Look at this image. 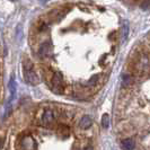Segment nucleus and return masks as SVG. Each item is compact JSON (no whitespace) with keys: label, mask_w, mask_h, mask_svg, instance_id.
Instances as JSON below:
<instances>
[{"label":"nucleus","mask_w":150,"mask_h":150,"mask_svg":"<svg viewBox=\"0 0 150 150\" xmlns=\"http://www.w3.org/2000/svg\"><path fill=\"white\" fill-rule=\"evenodd\" d=\"M149 6H150V2H142V4H141L142 9H148L147 7H149Z\"/></svg>","instance_id":"10"},{"label":"nucleus","mask_w":150,"mask_h":150,"mask_svg":"<svg viewBox=\"0 0 150 150\" xmlns=\"http://www.w3.org/2000/svg\"><path fill=\"white\" fill-rule=\"evenodd\" d=\"M40 53L44 57H47V55H51L52 53V46H51V43H44V44L41 46L40 49Z\"/></svg>","instance_id":"6"},{"label":"nucleus","mask_w":150,"mask_h":150,"mask_svg":"<svg viewBox=\"0 0 150 150\" xmlns=\"http://www.w3.org/2000/svg\"><path fill=\"white\" fill-rule=\"evenodd\" d=\"M24 76H25L26 81L30 85H38L40 83V79L35 72L34 66L30 60L24 61Z\"/></svg>","instance_id":"1"},{"label":"nucleus","mask_w":150,"mask_h":150,"mask_svg":"<svg viewBox=\"0 0 150 150\" xmlns=\"http://www.w3.org/2000/svg\"><path fill=\"white\" fill-rule=\"evenodd\" d=\"M22 150H35L36 149V141L33 139L32 135H25L21 142Z\"/></svg>","instance_id":"3"},{"label":"nucleus","mask_w":150,"mask_h":150,"mask_svg":"<svg viewBox=\"0 0 150 150\" xmlns=\"http://www.w3.org/2000/svg\"><path fill=\"white\" fill-rule=\"evenodd\" d=\"M85 150H93V148H91V147H87Z\"/></svg>","instance_id":"11"},{"label":"nucleus","mask_w":150,"mask_h":150,"mask_svg":"<svg viewBox=\"0 0 150 150\" xmlns=\"http://www.w3.org/2000/svg\"><path fill=\"white\" fill-rule=\"evenodd\" d=\"M102 125L104 128H108L110 127V115L108 114H104L102 117Z\"/></svg>","instance_id":"9"},{"label":"nucleus","mask_w":150,"mask_h":150,"mask_svg":"<svg viewBox=\"0 0 150 150\" xmlns=\"http://www.w3.org/2000/svg\"><path fill=\"white\" fill-rule=\"evenodd\" d=\"M91 123H93L91 119H90L89 116L86 115V116H83V119L80 120V127L83 129H88L91 125Z\"/></svg>","instance_id":"8"},{"label":"nucleus","mask_w":150,"mask_h":150,"mask_svg":"<svg viewBox=\"0 0 150 150\" xmlns=\"http://www.w3.org/2000/svg\"><path fill=\"white\" fill-rule=\"evenodd\" d=\"M8 88H9V91H10V102H11L16 96V88H17V85H16L15 77H14V75L11 76V78H10V80H9Z\"/></svg>","instance_id":"5"},{"label":"nucleus","mask_w":150,"mask_h":150,"mask_svg":"<svg viewBox=\"0 0 150 150\" xmlns=\"http://www.w3.org/2000/svg\"><path fill=\"white\" fill-rule=\"evenodd\" d=\"M53 121H54V113H53L52 110L50 108H46L42 115V124H51Z\"/></svg>","instance_id":"4"},{"label":"nucleus","mask_w":150,"mask_h":150,"mask_svg":"<svg viewBox=\"0 0 150 150\" xmlns=\"http://www.w3.org/2000/svg\"><path fill=\"white\" fill-rule=\"evenodd\" d=\"M122 148L124 150H133L134 149V141L132 139H125L122 142Z\"/></svg>","instance_id":"7"},{"label":"nucleus","mask_w":150,"mask_h":150,"mask_svg":"<svg viewBox=\"0 0 150 150\" xmlns=\"http://www.w3.org/2000/svg\"><path fill=\"white\" fill-rule=\"evenodd\" d=\"M64 88V83H63V77L60 71H55L52 78V90L55 94H61Z\"/></svg>","instance_id":"2"}]
</instances>
